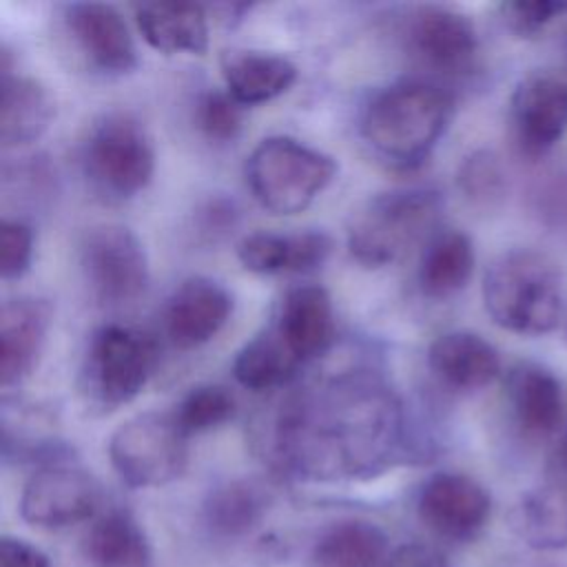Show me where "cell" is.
I'll return each instance as SVG.
<instances>
[{"label":"cell","instance_id":"cell-36","mask_svg":"<svg viewBox=\"0 0 567 567\" xmlns=\"http://www.w3.org/2000/svg\"><path fill=\"white\" fill-rule=\"evenodd\" d=\"M383 567H445L441 554L423 543H410L394 549Z\"/></svg>","mask_w":567,"mask_h":567},{"label":"cell","instance_id":"cell-18","mask_svg":"<svg viewBox=\"0 0 567 567\" xmlns=\"http://www.w3.org/2000/svg\"><path fill=\"white\" fill-rule=\"evenodd\" d=\"M270 328L301 363L319 357L334 337L330 295L321 286H297L288 290Z\"/></svg>","mask_w":567,"mask_h":567},{"label":"cell","instance_id":"cell-35","mask_svg":"<svg viewBox=\"0 0 567 567\" xmlns=\"http://www.w3.org/2000/svg\"><path fill=\"white\" fill-rule=\"evenodd\" d=\"M0 567H49V560L33 545L4 536L0 540Z\"/></svg>","mask_w":567,"mask_h":567},{"label":"cell","instance_id":"cell-14","mask_svg":"<svg viewBox=\"0 0 567 567\" xmlns=\"http://www.w3.org/2000/svg\"><path fill=\"white\" fill-rule=\"evenodd\" d=\"M233 295L210 277H188L168 297L164 328L173 346L190 350L208 343L230 319Z\"/></svg>","mask_w":567,"mask_h":567},{"label":"cell","instance_id":"cell-11","mask_svg":"<svg viewBox=\"0 0 567 567\" xmlns=\"http://www.w3.org/2000/svg\"><path fill=\"white\" fill-rule=\"evenodd\" d=\"M509 131L523 157L547 155L567 131V80L549 71L518 80L509 97Z\"/></svg>","mask_w":567,"mask_h":567},{"label":"cell","instance_id":"cell-10","mask_svg":"<svg viewBox=\"0 0 567 567\" xmlns=\"http://www.w3.org/2000/svg\"><path fill=\"white\" fill-rule=\"evenodd\" d=\"M102 503L100 481L82 467L55 463L40 467L24 485L20 514L33 527L62 529L91 518Z\"/></svg>","mask_w":567,"mask_h":567},{"label":"cell","instance_id":"cell-16","mask_svg":"<svg viewBox=\"0 0 567 567\" xmlns=\"http://www.w3.org/2000/svg\"><path fill=\"white\" fill-rule=\"evenodd\" d=\"M51 306L35 297H16L0 310V383L20 385L38 365L51 326Z\"/></svg>","mask_w":567,"mask_h":567},{"label":"cell","instance_id":"cell-5","mask_svg":"<svg viewBox=\"0 0 567 567\" xmlns=\"http://www.w3.org/2000/svg\"><path fill=\"white\" fill-rule=\"evenodd\" d=\"M337 162L299 140H261L246 159V184L255 199L275 215H297L334 179Z\"/></svg>","mask_w":567,"mask_h":567},{"label":"cell","instance_id":"cell-1","mask_svg":"<svg viewBox=\"0 0 567 567\" xmlns=\"http://www.w3.org/2000/svg\"><path fill=\"white\" fill-rule=\"evenodd\" d=\"M281 472L310 481L370 478L410 454L396 392L370 370H346L284 394L257 434Z\"/></svg>","mask_w":567,"mask_h":567},{"label":"cell","instance_id":"cell-8","mask_svg":"<svg viewBox=\"0 0 567 567\" xmlns=\"http://www.w3.org/2000/svg\"><path fill=\"white\" fill-rule=\"evenodd\" d=\"M186 434L175 414L144 412L124 421L109 441V458L131 487H159L179 478L188 463Z\"/></svg>","mask_w":567,"mask_h":567},{"label":"cell","instance_id":"cell-12","mask_svg":"<svg viewBox=\"0 0 567 567\" xmlns=\"http://www.w3.org/2000/svg\"><path fill=\"white\" fill-rule=\"evenodd\" d=\"M408 47L430 69L445 75H465L476 66L478 33L474 22L450 7H416L403 31Z\"/></svg>","mask_w":567,"mask_h":567},{"label":"cell","instance_id":"cell-15","mask_svg":"<svg viewBox=\"0 0 567 567\" xmlns=\"http://www.w3.org/2000/svg\"><path fill=\"white\" fill-rule=\"evenodd\" d=\"M64 22L73 42L95 69L122 75L137 66L133 35L111 4L73 2L64 11Z\"/></svg>","mask_w":567,"mask_h":567},{"label":"cell","instance_id":"cell-2","mask_svg":"<svg viewBox=\"0 0 567 567\" xmlns=\"http://www.w3.org/2000/svg\"><path fill=\"white\" fill-rule=\"evenodd\" d=\"M452 95L439 84L403 80L379 91L363 111L361 133L392 164H421L445 133Z\"/></svg>","mask_w":567,"mask_h":567},{"label":"cell","instance_id":"cell-24","mask_svg":"<svg viewBox=\"0 0 567 567\" xmlns=\"http://www.w3.org/2000/svg\"><path fill=\"white\" fill-rule=\"evenodd\" d=\"M472 270V239L461 230H445L432 237L423 252L419 266V286L430 299H447L467 286Z\"/></svg>","mask_w":567,"mask_h":567},{"label":"cell","instance_id":"cell-34","mask_svg":"<svg viewBox=\"0 0 567 567\" xmlns=\"http://www.w3.org/2000/svg\"><path fill=\"white\" fill-rule=\"evenodd\" d=\"M563 11H567L565 2H551V0L523 2V0H514V2H503L501 4V20L514 35L534 38Z\"/></svg>","mask_w":567,"mask_h":567},{"label":"cell","instance_id":"cell-20","mask_svg":"<svg viewBox=\"0 0 567 567\" xmlns=\"http://www.w3.org/2000/svg\"><path fill=\"white\" fill-rule=\"evenodd\" d=\"M434 377L458 392H474L501 374L498 350L476 332L454 330L436 337L427 350Z\"/></svg>","mask_w":567,"mask_h":567},{"label":"cell","instance_id":"cell-13","mask_svg":"<svg viewBox=\"0 0 567 567\" xmlns=\"http://www.w3.org/2000/svg\"><path fill=\"white\" fill-rule=\"evenodd\" d=\"M423 525L447 540H472L492 514L489 492L467 474L439 472L430 476L416 501Z\"/></svg>","mask_w":567,"mask_h":567},{"label":"cell","instance_id":"cell-31","mask_svg":"<svg viewBox=\"0 0 567 567\" xmlns=\"http://www.w3.org/2000/svg\"><path fill=\"white\" fill-rule=\"evenodd\" d=\"M235 412V396L224 385L193 388L173 412L186 436L226 423Z\"/></svg>","mask_w":567,"mask_h":567},{"label":"cell","instance_id":"cell-25","mask_svg":"<svg viewBox=\"0 0 567 567\" xmlns=\"http://www.w3.org/2000/svg\"><path fill=\"white\" fill-rule=\"evenodd\" d=\"M388 556V536L368 520L334 523L312 547L317 567H383Z\"/></svg>","mask_w":567,"mask_h":567},{"label":"cell","instance_id":"cell-30","mask_svg":"<svg viewBox=\"0 0 567 567\" xmlns=\"http://www.w3.org/2000/svg\"><path fill=\"white\" fill-rule=\"evenodd\" d=\"M456 184L470 204L478 208H492L505 197L507 173L496 153L481 148L461 162Z\"/></svg>","mask_w":567,"mask_h":567},{"label":"cell","instance_id":"cell-33","mask_svg":"<svg viewBox=\"0 0 567 567\" xmlns=\"http://www.w3.org/2000/svg\"><path fill=\"white\" fill-rule=\"evenodd\" d=\"M33 259V233L20 219L0 224V275L4 281L20 279Z\"/></svg>","mask_w":567,"mask_h":567},{"label":"cell","instance_id":"cell-4","mask_svg":"<svg viewBox=\"0 0 567 567\" xmlns=\"http://www.w3.org/2000/svg\"><path fill=\"white\" fill-rule=\"evenodd\" d=\"M441 208L443 199L432 188L379 193L352 210L346 230L348 250L368 268L394 264L434 228Z\"/></svg>","mask_w":567,"mask_h":567},{"label":"cell","instance_id":"cell-6","mask_svg":"<svg viewBox=\"0 0 567 567\" xmlns=\"http://www.w3.org/2000/svg\"><path fill=\"white\" fill-rule=\"evenodd\" d=\"M155 363L157 348L148 334L122 323L102 326L91 334L82 361V394L100 410H115L142 392Z\"/></svg>","mask_w":567,"mask_h":567},{"label":"cell","instance_id":"cell-27","mask_svg":"<svg viewBox=\"0 0 567 567\" xmlns=\"http://www.w3.org/2000/svg\"><path fill=\"white\" fill-rule=\"evenodd\" d=\"M84 554L93 567H148L151 563L142 527L122 509H111L91 525Z\"/></svg>","mask_w":567,"mask_h":567},{"label":"cell","instance_id":"cell-26","mask_svg":"<svg viewBox=\"0 0 567 567\" xmlns=\"http://www.w3.org/2000/svg\"><path fill=\"white\" fill-rule=\"evenodd\" d=\"M512 527L536 549L567 547V487L543 485L525 492L512 509Z\"/></svg>","mask_w":567,"mask_h":567},{"label":"cell","instance_id":"cell-21","mask_svg":"<svg viewBox=\"0 0 567 567\" xmlns=\"http://www.w3.org/2000/svg\"><path fill=\"white\" fill-rule=\"evenodd\" d=\"M332 241L321 230H303L295 235L252 233L237 246L241 266L255 275L308 272L319 268L330 255Z\"/></svg>","mask_w":567,"mask_h":567},{"label":"cell","instance_id":"cell-23","mask_svg":"<svg viewBox=\"0 0 567 567\" xmlns=\"http://www.w3.org/2000/svg\"><path fill=\"white\" fill-rule=\"evenodd\" d=\"M221 73L228 93L239 104L268 102L297 80V66L288 58L264 51H226Z\"/></svg>","mask_w":567,"mask_h":567},{"label":"cell","instance_id":"cell-38","mask_svg":"<svg viewBox=\"0 0 567 567\" xmlns=\"http://www.w3.org/2000/svg\"><path fill=\"white\" fill-rule=\"evenodd\" d=\"M563 332H565V339H567V310L563 315Z\"/></svg>","mask_w":567,"mask_h":567},{"label":"cell","instance_id":"cell-29","mask_svg":"<svg viewBox=\"0 0 567 567\" xmlns=\"http://www.w3.org/2000/svg\"><path fill=\"white\" fill-rule=\"evenodd\" d=\"M299 365L301 361L286 348L279 334L268 328L237 352L233 374L248 390H272L288 383Z\"/></svg>","mask_w":567,"mask_h":567},{"label":"cell","instance_id":"cell-37","mask_svg":"<svg viewBox=\"0 0 567 567\" xmlns=\"http://www.w3.org/2000/svg\"><path fill=\"white\" fill-rule=\"evenodd\" d=\"M560 456H563V465L567 467V432H565V439H563V447H560Z\"/></svg>","mask_w":567,"mask_h":567},{"label":"cell","instance_id":"cell-3","mask_svg":"<svg viewBox=\"0 0 567 567\" xmlns=\"http://www.w3.org/2000/svg\"><path fill=\"white\" fill-rule=\"evenodd\" d=\"M483 303L503 330L527 337L547 334L565 315L560 272L538 250L503 252L483 277Z\"/></svg>","mask_w":567,"mask_h":567},{"label":"cell","instance_id":"cell-9","mask_svg":"<svg viewBox=\"0 0 567 567\" xmlns=\"http://www.w3.org/2000/svg\"><path fill=\"white\" fill-rule=\"evenodd\" d=\"M80 266L91 295L102 306H128L148 288L146 250L122 224L89 228L80 241Z\"/></svg>","mask_w":567,"mask_h":567},{"label":"cell","instance_id":"cell-19","mask_svg":"<svg viewBox=\"0 0 567 567\" xmlns=\"http://www.w3.org/2000/svg\"><path fill=\"white\" fill-rule=\"evenodd\" d=\"M53 100L35 78L13 73L9 51L0 53V142L4 148L35 142L53 120Z\"/></svg>","mask_w":567,"mask_h":567},{"label":"cell","instance_id":"cell-28","mask_svg":"<svg viewBox=\"0 0 567 567\" xmlns=\"http://www.w3.org/2000/svg\"><path fill=\"white\" fill-rule=\"evenodd\" d=\"M268 509V494L252 481H228L204 503V520L215 536L239 538L252 532Z\"/></svg>","mask_w":567,"mask_h":567},{"label":"cell","instance_id":"cell-32","mask_svg":"<svg viewBox=\"0 0 567 567\" xmlns=\"http://www.w3.org/2000/svg\"><path fill=\"white\" fill-rule=\"evenodd\" d=\"M197 126L210 142H230L241 128V106L228 91H206L197 102Z\"/></svg>","mask_w":567,"mask_h":567},{"label":"cell","instance_id":"cell-7","mask_svg":"<svg viewBox=\"0 0 567 567\" xmlns=\"http://www.w3.org/2000/svg\"><path fill=\"white\" fill-rule=\"evenodd\" d=\"M82 166L91 184L106 197H135L148 186L155 171L151 137L133 115L106 113L89 128Z\"/></svg>","mask_w":567,"mask_h":567},{"label":"cell","instance_id":"cell-17","mask_svg":"<svg viewBox=\"0 0 567 567\" xmlns=\"http://www.w3.org/2000/svg\"><path fill=\"white\" fill-rule=\"evenodd\" d=\"M505 396L523 436L547 441L563 421L560 381L540 363H518L507 372Z\"/></svg>","mask_w":567,"mask_h":567},{"label":"cell","instance_id":"cell-22","mask_svg":"<svg viewBox=\"0 0 567 567\" xmlns=\"http://www.w3.org/2000/svg\"><path fill=\"white\" fill-rule=\"evenodd\" d=\"M135 24L159 53H195L208 47V16L195 2H140L133 7Z\"/></svg>","mask_w":567,"mask_h":567}]
</instances>
